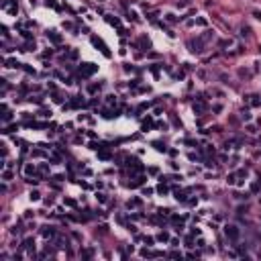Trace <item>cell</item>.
I'll return each instance as SVG.
<instances>
[{"instance_id":"obj_1","label":"cell","mask_w":261,"mask_h":261,"mask_svg":"<svg viewBox=\"0 0 261 261\" xmlns=\"http://www.w3.org/2000/svg\"><path fill=\"white\" fill-rule=\"evenodd\" d=\"M226 235H231L232 239H237V235H239V232L235 231V226H229V229H226Z\"/></svg>"}]
</instances>
